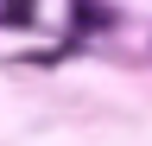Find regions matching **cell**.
<instances>
[{"instance_id":"cell-1","label":"cell","mask_w":152,"mask_h":146,"mask_svg":"<svg viewBox=\"0 0 152 146\" xmlns=\"http://www.w3.org/2000/svg\"><path fill=\"white\" fill-rule=\"evenodd\" d=\"M114 19V13L102 7V0H70V26H83V32H102Z\"/></svg>"},{"instance_id":"cell-2","label":"cell","mask_w":152,"mask_h":146,"mask_svg":"<svg viewBox=\"0 0 152 146\" xmlns=\"http://www.w3.org/2000/svg\"><path fill=\"white\" fill-rule=\"evenodd\" d=\"M38 19V0H0V26L19 32V26H32Z\"/></svg>"}]
</instances>
